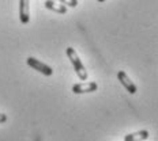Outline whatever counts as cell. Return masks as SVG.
Masks as SVG:
<instances>
[{
	"instance_id": "1",
	"label": "cell",
	"mask_w": 158,
	"mask_h": 141,
	"mask_svg": "<svg viewBox=\"0 0 158 141\" xmlns=\"http://www.w3.org/2000/svg\"><path fill=\"white\" fill-rule=\"evenodd\" d=\"M65 53H67V57L70 58V61H71L72 67H74L75 72H77L78 77L81 79L82 81H85V80L87 79V71H86V68H85V65L82 64L81 58H79L78 53L75 52V49H74V48H71V46H70V48H67Z\"/></svg>"
},
{
	"instance_id": "9",
	"label": "cell",
	"mask_w": 158,
	"mask_h": 141,
	"mask_svg": "<svg viewBox=\"0 0 158 141\" xmlns=\"http://www.w3.org/2000/svg\"><path fill=\"white\" fill-rule=\"evenodd\" d=\"M6 121H7V114L0 113V123H4Z\"/></svg>"
},
{
	"instance_id": "5",
	"label": "cell",
	"mask_w": 158,
	"mask_h": 141,
	"mask_svg": "<svg viewBox=\"0 0 158 141\" xmlns=\"http://www.w3.org/2000/svg\"><path fill=\"white\" fill-rule=\"evenodd\" d=\"M30 0H19V19L23 25L30 22Z\"/></svg>"
},
{
	"instance_id": "7",
	"label": "cell",
	"mask_w": 158,
	"mask_h": 141,
	"mask_svg": "<svg viewBox=\"0 0 158 141\" xmlns=\"http://www.w3.org/2000/svg\"><path fill=\"white\" fill-rule=\"evenodd\" d=\"M147 139H149V132L147 130H138V132L124 136V141H144Z\"/></svg>"
},
{
	"instance_id": "3",
	"label": "cell",
	"mask_w": 158,
	"mask_h": 141,
	"mask_svg": "<svg viewBox=\"0 0 158 141\" xmlns=\"http://www.w3.org/2000/svg\"><path fill=\"white\" fill-rule=\"evenodd\" d=\"M98 84L94 81H83V83H78L72 86V92L74 94H89V92H94L97 91Z\"/></svg>"
},
{
	"instance_id": "6",
	"label": "cell",
	"mask_w": 158,
	"mask_h": 141,
	"mask_svg": "<svg viewBox=\"0 0 158 141\" xmlns=\"http://www.w3.org/2000/svg\"><path fill=\"white\" fill-rule=\"evenodd\" d=\"M44 6L48 10L57 12V14H65V12H67V6L61 4V3H57L56 0H45Z\"/></svg>"
},
{
	"instance_id": "2",
	"label": "cell",
	"mask_w": 158,
	"mask_h": 141,
	"mask_svg": "<svg viewBox=\"0 0 158 141\" xmlns=\"http://www.w3.org/2000/svg\"><path fill=\"white\" fill-rule=\"evenodd\" d=\"M26 63H27L29 67H31L34 71H38L40 73L45 75V76H51V75L53 73V69H52L49 65H47L45 63H42V61H40L34 57H29L27 60H26Z\"/></svg>"
},
{
	"instance_id": "8",
	"label": "cell",
	"mask_w": 158,
	"mask_h": 141,
	"mask_svg": "<svg viewBox=\"0 0 158 141\" xmlns=\"http://www.w3.org/2000/svg\"><path fill=\"white\" fill-rule=\"evenodd\" d=\"M56 2H60L64 6H70V7H77L78 6V0H56Z\"/></svg>"
},
{
	"instance_id": "4",
	"label": "cell",
	"mask_w": 158,
	"mask_h": 141,
	"mask_svg": "<svg viewBox=\"0 0 158 141\" xmlns=\"http://www.w3.org/2000/svg\"><path fill=\"white\" fill-rule=\"evenodd\" d=\"M117 79H118V81L121 83V86L126 88V90H127L130 94H132V95L136 94V91H138L136 86H135L134 81L131 80L130 77H128V75H127L124 71H118V72H117Z\"/></svg>"
},
{
	"instance_id": "10",
	"label": "cell",
	"mask_w": 158,
	"mask_h": 141,
	"mask_svg": "<svg viewBox=\"0 0 158 141\" xmlns=\"http://www.w3.org/2000/svg\"><path fill=\"white\" fill-rule=\"evenodd\" d=\"M98 2H101V3H102V2H105V0H98Z\"/></svg>"
}]
</instances>
